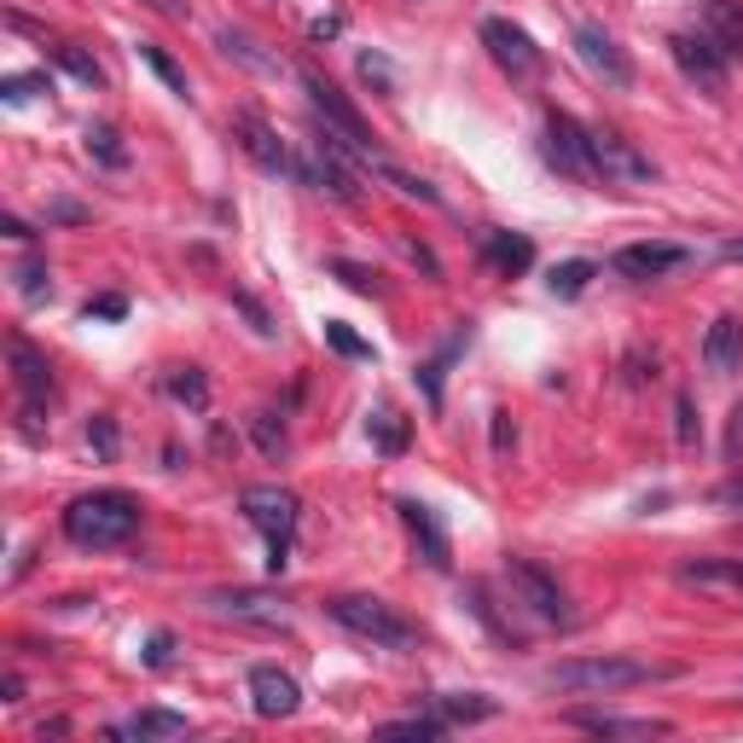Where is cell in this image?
<instances>
[{"instance_id":"cell-1","label":"cell","mask_w":743,"mask_h":743,"mask_svg":"<svg viewBox=\"0 0 743 743\" xmlns=\"http://www.w3.org/2000/svg\"><path fill=\"white\" fill-rule=\"evenodd\" d=\"M65 541L81 546V552H111V546H129L140 534V500L122 488H93V494H76L65 506Z\"/></svg>"},{"instance_id":"cell-2","label":"cell","mask_w":743,"mask_h":743,"mask_svg":"<svg viewBox=\"0 0 743 743\" xmlns=\"http://www.w3.org/2000/svg\"><path fill=\"white\" fill-rule=\"evenodd\" d=\"M656 679H679L674 663H639V656H575L541 674L546 691H569V697H605V691H633V686H656Z\"/></svg>"},{"instance_id":"cell-3","label":"cell","mask_w":743,"mask_h":743,"mask_svg":"<svg viewBox=\"0 0 743 743\" xmlns=\"http://www.w3.org/2000/svg\"><path fill=\"white\" fill-rule=\"evenodd\" d=\"M325 616H332L337 628H348L355 639H366V645H378V651H419V639H424L412 616H401L389 598H372V592L325 598Z\"/></svg>"},{"instance_id":"cell-4","label":"cell","mask_w":743,"mask_h":743,"mask_svg":"<svg viewBox=\"0 0 743 743\" xmlns=\"http://www.w3.org/2000/svg\"><path fill=\"white\" fill-rule=\"evenodd\" d=\"M251 529L267 541V575L291 569V541H297V494L291 488H244L239 494Z\"/></svg>"},{"instance_id":"cell-5","label":"cell","mask_w":743,"mask_h":743,"mask_svg":"<svg viewBox=\"0 0 743 743\" xmlns=\"http://www.w3.org/2000/svg\"><path fill=\"white\" fill-rule=\"evenodd\" d=\"M668 58L679 65V76H686L697 93H709V99H720V93H727L732 53L720 47V41H714L709 30H679V35H668Z\"/></svg>"},{"instance_id":"cell-6","label":"cell","mask_w":743,"mask_h":743,"mask_svg":"<svg viewBox=\"0 0 743 743\" xmlns=\"http://www.w3.org/2000/svg\"><path fill=\"white\" fill-rule=\"evenodd\" d=\"M587 163H592V180H605V186H645V180H656V163L639 152L628 134H616V129H587Z\"/></svg>"},{"instance_id":"cell-7","label":"cell","mask_w":743,"mask_h":743,"mask_svg":"<svg viewBox=\"0 0 743 743\" xmlns=\"http://www.w3.org/2000/svg\"><path fill=\"white\" fill-rule=\"evenodd\" d=\"M297 81L308 88V106L320 111V122H325V129H337V134L348 140V146H361V152H372V157H384V152H378V134H372V129H366V117H361V111L343 99V88H337V81H325L314 65H302V70H297Z\"/></svg>"},{"instance_id":"cell-8","label":"cell","mask_w":743,"mask_h":743,"mask_svg":"<svg viewBox=\"0 0 743 743\" xmlns=\"http://www.w3.org/2000/svg\"><path fill=\"white\" fill-rule=\"evenodd\" d=\"M506 587L518 592V605H529L534 616H541V622H552V628L575 622L569 592L557 587V575H552V569H541V564H529V557H506Z\"/></svg>"},{"instance_id":"cell-9","label":"cell","mask_w":743,"mask_h":743,"mask_svg":"<svg viewBox=\"0 0 743 743\" xmlns=\"http://www.w3.org/2000/svg\"><path fill=\"white\" fill-rule=\"evenodd\" d=\"M483 47L494 53V65L506 76H534L546 65V53L534 47V35L523 24H511V18H483Z\"/></svg>"},{"instance_id":"cell-10","label":"cell","mask_w":743,"mask_h":743,"mask_svg":"<svg viewBox=\"0 0 743 743\" xmlns=\"http://www.w3.org/2000/svg\"><path fill=\"white\" fill-rule=\"evenodd\" d=\"M541 157H546L564 180H592V163H587V129H581V122H575L569 111H552V117H546Z\"/></svg>"},{"instance_id":"cell-11","label":"cell","mask_w":743,"mask_h":743,"mask_svg":"<svg viewBox=\"0 0 743 743\" xmlns=\"http://www.w3.org/2000/svg\"><path fill=\"white\" fill-rule=\"evenodd\" d=\"M233 140H239V152L251 157L256 169H267V175H291V180H297V152L285 146V140L267 129L256 111H239V117H233Z\"/></svg>"},{"instance_id":"cell-12","label":"cell","mask_w":743,"mask_h":743,"mask_svg":"<svg viewBox=\"0 0 743 743\" xmlns=\"http://www.w3.org/2000/svg\"><path fill=\"white\" fill-rule=\"evenodd\" d=\"M215 616H233V622H251V628H291V610L279 605L274 592H256V587H221L203 598Z\"/></svg>"},{"instance_id":"cell-13","label":"cell","mask_w":743,"mask_h":743,"mask_svg":"<svg viewBox=\"0 0 743 743\" xmlns=\"http://www.w3.org/2000/svg\"><path fill=\"white\" fill-rule=\"evenodd\" d=\"M575 53H581V65L592 76H605L610 88H633V58L616 47V35L605 24H581V30H575Z\"/></svg>"},{"instance_id":"cell-14","label":"cell","mask_w":743,"mask_h":743,"mask_svg":"<svg viewBox=\"0 0 743 743\" xmlns=\"http://www.w3.org/2000/svg\"><path fill=\"white\" fill-rule=\"evenodd\" d=\"M686 262H691L686 244H663V239L622 244V251L610 256V267H616L622 279H663V274H674V267H686Z\"/></svg>"},{"instance_id":"cell-15","label":"cell","mask_w":743,"mask_h":743,"mask_svg":"<svg viewBox=\"0 0 743 743\" xmlns=\"http://www.w3.org/2000/svg\"><path fill=\"white\" fill-rule=\"evenodd\" d=\"M251 709H256L262 720H291V714L302 709L297 679L285 674V668H274V663H256V668H251Z\"/></svg>"},{"instance_id":"cell-16","label":"cell","mask_w":743,"mask_h":743,"mask_svg":"<svg viewBox=\"0 0 743 743\" xmlns=\"http://www.w3.org/2000/svg\"><path fill=\"white\" fill-rule=\"evenodd\" d=\"M401 511V523L412 529V541H419V557L430 569H453V541H447V529L436 518V506H424V500H396Z\"/></svg>"},{"instance_id":"cell-17","label":"cell","mask_w":743,"mask_h":743,"mask_svg":"<svg viewBox=\"0 0 743 743\" xmlns=\"http://www.w3.org/2000/svg\"><path fill=\"white\" fill-rule=\"evenodd\" d=\"M674 575L679 587H697L709 598H743V557H686Z\"/></svg>"},{"instance_id":"cell-18","label":"cell","mask_w":743,"mask_h":743,"mask_svg":"<svg viewBox=\"0 0 743 743\" xmlns=\"http://www.w3.org/2000/svg\"><path fill=\"white\" fill-rule=\"evenodd\" d=\"M7 361H12V384H18V396L24 401H47L53 396V366H47V355L30 343V337H12L7 343Z\"/></svg>"},{"instance_id":"cell-19","label":"cell","mask_w":743,"mask_h":743,"mask_svg":"<svg viewBox=\"0 0 743 743\" xmlns=\"http://www.w3.org/2000/svg\"><path fill=\"white\" fill-rule=\"evenodd\" d=\"M703 366L714 372V378H732V372L743 366V320L738 314H720L703 332Z\"/></svg>"},{"instance_id":"cell-20","label":"cell","mask_w":743,"mask_h":743,"mask_svg":"<svg viewBox=\"0 0 743 743\" xmlns=\"http://www.w3.org/2000/svg\"><path fill=\"white\" fill-rule=\"evenodd\" d=\"M569 720L581 732H598V738H668L674 732L668 720H651V714H598V709H581Z\"/></svg>"},{"instance_id":"cell-21","label":"cell","mask_w":743,"mask_h":743,"mask_svg":"<svg viewBox=\"0 0 743 743\" xmlns=\"http://www.w3.org/2000/svg\"><path fill=\"white\" fill-rule=\"evenodd\" d=\"M483 256H488V267H500V274L511 279V274H529V267H534V244L523 233H500V226H488V233H483Z\"/></svg>"},{"instance_id":"cell-22","label":"cell","mask_w":743,"mask_h":743,"mask_svg":"<svg viewBox=\"0 0 743 743\" xmlns=\"http://www.w3.org/2000/svg\"><path fill=\"white\" fill-rule=\"evenodd\" d=\"M186 732H192V720L175 714V709H140L134 720L111 727V738H140V743H152V738H186Z\"/></svg>"},{"instance_id":"cell-23","label":"cell","mask_w":743,"mask_h":743,"mask_svg":"<svg viewBox=\"0 0 743 743\" xmlns=\"http://www.w3.org/2000/svg\"><path fill=\"white\" fill-rule=\"evenodd\" d=\"M215 47L226 53V58H239L244 70H256V76H279L285 65H279V53H262V41L256 35H244V30H215Z\"/></svg>"},{"instance_id":"cell-24","label":"cell","mask_w":743,"mask_h":743,"mask_svg":"<svg viewBox=\"0 0 743 743\" xmlns=\"http://www.w3.org/2000/svg\"><path fill=\"white\" fill-rule=\"evenodd\" d=\"M703 30L732 58H743V0H703Z\"/></svg>"},{"instance_id":"cell-25","label":"cell","mask_w":743,"mask_h":743,"mask_svg":"<svg viewBox=\"0 0 743 743\" xmlns=\"http://www.w3.org/2000/svg\"><path fill=\"white\" fill-rule=\"evenodd\" d=\"M465 343H470V325H459V332H453V337L436 348V355L419 361V389H424V401H430V407H442V378H447V366L459 361V348H465Z\"/></svg>"},{"instance_id":"cell-26","label":"cell","mask_w":743,"mask_h":743,"mask_svg":"<svg viewBox=\"0 0 743 743\" xmlns=\"http://www.w3.org/2000/svg\"><path fill=\"white\" fill-rule=\"evenodd\" d=\"M430 709H436L447 727H470V720L500 714V703H494V697H477V691H442V697H430Z\"/></svg>"},{"instance_id":"cell-27","label":"cell","mask_w":743,"mask_h":743,"mask_svg":"<svg viewBox=\"0 0 743 743\" xmlns=\"http://www.w3.org/2000/svg\"><path fill=\"white\" fill-rule=\"evenodd\" d=\"M366 436H372V447H378L384 459H396V453H407V419L378 407V412H366Z\"/></svg>"},{"instance_id":"cell-28","label":"cell","mask_w":743,"mask_h":743,"mask_svg":"<svg viewBox=\"0 0 743 743\" xmlns=\"http://www.w3.org/2000/svg\"><path fill=\"white\" fill-rule=\"evenodd\" d=\"M592 279H598V262L575 256V262H557L552 274H546V291H552V297H564V302H575V297H581Z\"/></svg>"},{"instance_id":"cell-29","label":"cell","mask_w":743,"mask_h":743,"mask_svg":"<svg viewBox=\"0 0 743 743\" xmlns=\"http://www.w3.org/2000/svg\"><path fill=\"white\" fill-rule=\"evenodd\" d=\"M163 389H169V396H175L180 407H192V412L210 407V378H203L198 366H175L169 378H163Z\"/></svg>"},{"instance_id":"cell-30","label":"cell","mask_w":743,"mask_h":743,"mask_svg":"<svg viewBox=\"0 0 743 743\" xmlns=\"http://www.w3.org/2000/svg\"><path fill=\"white\" fill-rule=\"evenodd\" d=\"M81 140H88V157L93 163H106V169H129V146H122V134L111 129V122H93Z\"/></svg>"},{"instance_id":"cell-31","label":"cell","mask_w":743,"mask_h":743,"mask_svg":"<svg viewBox=\"0 0 743 743\" xmlns=\"http://www.w3.org/2000/svg\"><path fill=\"white\" fill-rule=\"evenodd\" d=\"M447 732V720L430 709V714H407V720H384L378 727V738H419V743H430V738H442Z\"/></svg>"},{"instance_id":"cell-32","label":"cell","mask_w":743,"mask_h":743,"mask_svg":"<svg viewBox=\"0 0 743 743\" xmlns=\"http://www.w3.org/2000/svg\"><path fill=\"white\" fill-rule=\"evenodd\" d=\"M134 53H140V58H146V65H152V76H157V81H163V88H169V93H180V99H186V93H192V88H186V70H180V65H175V58H169V53H163V47H157V41H140V47H134Z\"/></svg>"},{"instance_id":"cell-33","label":"cell","mask_w":743,"mask_h":743,"mask_svg":"<svg viewBox=\"0 0 743 743\" xmlns=\"http://www.w3.org/2000/svg\"><path fill=\"white\" fill-rule=\"evenodd\" d=\"M325 343H332L343 361H378V348H372L355 325H343V320H325Z\"/></svg>"},{"instance_id":"cell-34","label":"cell","mask_w":743,"mask_h":743,"mask_svg":"<svg viewBox=\"0 0 743 743\" xmlns=\"http://www.w3.org/2000/svg\"><path fill=\"white\" fill-rule=\"evenodd\" d=\"M372 175H384L389 186H396V192L401 198H419V203H442V192H436V186H430V180H419V175H407V169H396V163H378V169H372Z\"/></svg>"},{"instance_id":"cell-35","label":"cell","mask_w":743,"mask_h":743,"mask_svg":"<svg viewBox=\"0 0 743 743\" xmlns=\"http://www.w3.org/2000/svg\"><path fill=\"white\" fill-rule=\"evenodd\" d=\"M88 447H93L99 465H111L117 453H122V436H117V419H111V412H93V419H88Z\"/></svg>"},{"instance_id":"cell-36","label":"cell","mask_w":743,"mask_h":743,"mask_svg":"<svg viewBox=\"0 0 743 743\" xmlns=\"http://www.w3.org/2000/svg\"><path fill=\"white\" fill-rule=\"evenodd\" d=\"M12 279H18V297H24V302H41V297H47L53 291V274H47V262H41V256H24V262H18L12 267Z\"/></svg>"},{"instance_id":"cell-37","label":"cell","mask_w":743,"mask_h":743,"mask_svg":"<svg viewBox=\"0 0 743 743\" xmlns=\"http://www.w3.org/2000/svg\"><path fill=\"white\" fill-rule=\"evenodd\" d=\"M53 58L65 65L81 88H106V70H99V58L93 53H81V47H53Z\"/></svg>"},{"instance_id":"cell-38","label":"cell","mask_w":743,"mask_h":743,"mask_svg":"<svg viewBox=\"0 0 743 743\" xmlns=\"http://www.w3.org/2000/svg\"><path fill=\"white\" fill-rule=\"evenodd\" d=\"M251 436H256V447L267 453V459H279V453L291 447V436H285V419H279V412H256V419H251Z\"/></svg>"},{"instance_id":"cell-39","label":"cell","mask_w":743,"mask_h":743,"mask_svg":"<svg viewBox=\"0 0 743 743\" xmlns=\"http://www.w3.org/2000/svg\"><path fill=\"white\" fill-rule=\"evenodd\" d=\"M332 274H337V279H343L355 297H384L378 274H372V267H361V262H348V256H332Z\"/></svg>"},{"instance_id":"cell-40","label":"cell","mask_w":743,"mask_h":743,"mask_svg":"<svg viewBox=\"0 0 743 743\" xmlns=\"http://www.w3.org/2000/svg\"><path fill=\"white\" fill-rule=\"evenodd\" d=\"M361 81H366V88H378L384 99H396V70H389V58L384 53H361Z\"/></svg>"},{"instance_id":"cell-41","label":"cell","mask_w":743,"mask_h":743,"mask_svg":"<svg viewBox=\"0 0 743 743\" xmlns=\"http://www.w3.org/2000/svg\"><path fill=\"white\" fill-rule=\"evenodd\" d=\"M233 308H239V314L244 320H251V332L256 337H279V325H274V314H267V308L251 297V291H233Z\"/></svg>"},{"instance_id":"cell-42","label":"cell","mask_w":743,"mask_h":743,"mask_svg":"<svg viewBox=\"0 0 743 743\" xmlns=\"http://www.w3.org/2000/svg\"><path fill=\"white\" fill-rule=\"evenodd\" d=\"M35 93H47V76H7L0 81V99H7V106H24Z\"/></svg>"},{"instance_id":"cell-43","label":"cell","mask_w":743,"mask_h":743,"mask_svg":"<svg viewBox=\"0 0 743 743\" xmlns=\"http://www.w3.org/2000/svg\"><path fill=\"white\" fill-rule=\"evenodd\" d=\"M674 436H679V447H697V401L691 396L674 401Z\"/></svg>"},{"instance_id":"cell-44","label":"cell","mask_w":743,"mask_h":743,"mask_svg":"<svg viewBox=\"0 0 743 743\" xmlns=\"http://www.w3.org/2000/svg\"><path fill=\"white\" fill-rule=\"evenodd\" d=\"M727 465H743V401L732 407V419H727Z\"/></svg>"},{"instance_id":"cell-45","label":"cell","mask_w":743,"mask_h":743,"mask_svg":"<svg viewBox=\"0 0 743 743\" xmlns=\"http://www.w3.org/2000/svg\"><path fill=\"white\" fill-rule=\"evenodd\" d=\"M81 314H88V320H122V314H129V297H93Z\"/></svg>"},{"instance_id":"cell-46","label":"cell","mask_w":743,"mask_h":743,"mask_svg":"<svg viewBox=\"0 0 743 743\" xmlns=\"http://www.w3.org/2000/svg\"><path fill=\"white\" fill-rule=\"evenodd\" d=\"M169 656H175V633H152L146 639V668H169Z\"/></svg>"},{"instance_id":"cell-47","label":"cell","mask_w":743,"mask_h":743,"mask_svg":"<svg viewBox=\"0 0 743 743\" xmlns=\"http://www.w3.org/2000/svg\"><path fill=\"white\" fill-rule=\"evenodd\" d=\"M47 221H70V226H81V221H93V210H81V203H70V198H53V203H47Z\"/></svg>"},{"instance_id":"cell-48","label":"cell","mask_w":743,"mask_h":743,"mask_svg":"<svg viewBox=\"0 0 743 743\" xmlns=\"http://www.w3.org/2000/svg\"><path fill=\"white\" fill-rule=\"evenodd\" d=\"M518 442V424H511V412H494V453H511Z\"/></svg>"},{"instance_id":"cell-49","label":"cell","mask_w":743,"mask_h":743,"mask_svg":"<svg viewBox=\"0 0 743 743\" xmlns=\"http://www.w3.org/2000/svg\"><path fill=\"white\" fill-rule=\"evenodd\" d=\"M308 35H314V41H332V35H343V12H325V18H314V24H308Z\"/></svg>"},{"instance_id":"cell-50","label":"cell","mask_w":743,"mask_h":743,"mask_svg":"<svg viewBox=\"0 0 743 743\" xmlns=\"http://www.w3.org/2000/svg\"><path fill=\"white\" fill-rule=\"evenodd\" d=\"M407 256H412V262H419V267H424V274H430V279H442V262H436V256H430V244H407Z\"/></svg>"},{"instance_id":"cell-51","label":"cell","mask_w":743,"mask_h":743,"mask_svg":"<svg viewBox=\"0 0 743 743\" xmlns=\"http://www.w3.org/2000/svg\"><path fill=\"white\" fill-rule=\"evenodd\" d=\"M0 233L18 239V244H30V239H35V226H30V221H18V215H7V221H0Z\"/></svg>"},{"instance_id":"cell-52","label":"cell","mask_w":743,"mask_h":743,"mask_svg":"<svg viewBox=\"0 0 743 743\" xmlns=\"http://www.w3.org/2000/svg\"><path fill=\"white\" fill-rule=\"evenodd\" d=\"M714 500H720V506H738V511H743V477H738V483H727V488L714 494Z\"/></svg>"},{"instance_id":"cell-53","label":"cell","mask_w":743,"mask_h":743,"mask_svg":"<svg viewBox=\"0 0 743 743\" xmlns=\"http://www.w3.org/2000/svg\"><path fill=\"white\" fill-rule=\"evenodd\" d=\"M146 7H157L163 18H186V12H192V7H186V0H146Z\"/></svg>"},{"instance_id":"cell-54","label":"cell","mask_w":743,"mask_h":743,"mask_svg":"<svg viewBox=\"0 0 743 743\" xmlns=\"http://www.w3.org/2000/svg\"><path fill=\"white\" fill-rule=\"evenodd\" d=\"M0 691H7V703H24V679H18V674H7V686H0Z\"/></svg>"},{"instance_id":"cell-55","label":"cell","mask_w":743,"mask_h":743,"mask_svg":"<svg viewBox=\"0 0 743 743\" xmlns=\"http://www.w3.org/2000/svg\"><path fill=\"white\" fill-rule=\"evenodd\" d=\"M720 256H727V262H743V239H727V244H720Z\"/></svg>"}]
</instances>
